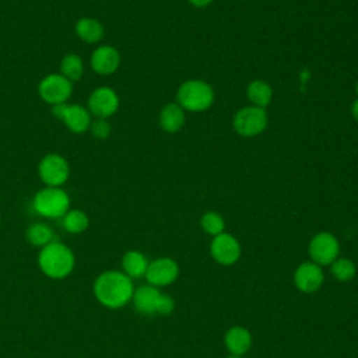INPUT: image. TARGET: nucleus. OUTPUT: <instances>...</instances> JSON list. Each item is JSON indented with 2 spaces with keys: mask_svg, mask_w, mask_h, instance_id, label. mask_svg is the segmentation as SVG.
Listing matches in <instances>:
<instances>
[{
  "mask_svg": "<svg viewBox=\"0 0 358 358\" xmlns=\"http://www.w3.org/2000/svg\"><path fill=\"white\" fill-rule=\"evenodd\" d=\"M161 292L154 285H143L133 292L134 308L143 315H158Z\"/></svg>",
  "mask_w": 358,
  "mask_h": 358,
  "instance_id": "nucleus-15",
  "label": "nucleus"
},
{
  "mask_svg": "<svg viewBox=\"0 0 358 358\" xmlns=\"http://www.w3.org/2000/svg\"><path fill=\"white\" fill-rule=\"evenodd\" d=\"M175 308L173 299L168 295H161V301H159V306H158V315H169Z\"/></svg>",
  "mask_w": 358,
  "mask_h": 358,
  "instance_id": "nucleus-27",
  "label": "nucleus"
},
{
  "mask_svg": "<svg viewBox=\"0 0 358 358\" xmlns=\"http://www.w3.org/2000/svg\"><path fill=\"white\" fill-rule=\"evenodd\" d=\"M267 112L259 106H243L232 119L234 130L242 137H255L267 127Z\"/></svg>",
  "mask_w": 358,
  "mask_h": 358,
  "instance_id": "nucleus-5",
  "label": "nucleus"
},
{
  "mask_svg": "<svg viewBox=\"0 0 358 358\" xmlns=\"http://www.w3.org/2000/svg\"><path fill=\"white\" fill-rule=\"evenodd\" d=\"M338 241L330 232L316 234L309 243V255L317 266L331 264L338 256Z\"/></svg>",
  "mask_w": 358,
  "mask_h": 358,
  "instance_id": "nucleus-9",
  "label": "nucleus"
},
{
  "mask_svg": "<svg viewBox=\"0 0 358 358\" xmlns=\"http://www.w3.org/2000/svg\"><path fill=\"white\" fill-rule=\"evenodd\" d=\"M246 95L253 106H259L264 109L273 99V90L266 81L255 80L249 83L246 88Z\"/></svg>",
  "mask_w": 358,
  "mask_h": 358,
  "instance_id": "nucleus-20",
  "label": "nucleus"
},
{
  "mask_svg": "<svg viewBox=\"0 0 358 358\" xmlns=\"http://www.w3.org/2000/svg\"><path fill=\"white\" fill-rule=\"evenodd\" d=\"M32 207L45 218H62L70 210V197L62 187L45 186L34 196Z\"/></svg>",
  "mask_w": 358,
  "mask_h": 358,
  "instance_id": "nucleus-4",
  "label": "nucleus"
},
{
  "mask_svg": "<svg viewBox=\"0 0 358 358\" xmlns=\"http://www.w3.org/2000/svg\"><path fill=\"white\" fill-rule=\"evenodd\" d=\"M252 344L250 333L241 326L231 327L225 334V347L232 355H242L245 354Z\"/></svg>",
  "mask_w": 358,
  "mask_h": 358,
  "instance_id": "nucleus-17",
  "label": "nucleus"
},
{
  "mask_svg": "<svg viewBox=\"0 0 358 358\" xmlns=\"http://www.w3.org/2000/svg\"><path fill=\"white\" fill-rule=\"evenodd\" d=\"M27 241L32 246L43 248L53 241V231L49 225H46L43 222L31 224L27 229Z\"/></svg>",
  "mask_w": 358,
  "mask_h": 358,
  "instance_id": "nucleus-22",
  "label": "nucleus"
},
{
  "mask_svg": "<svg viewBox=\"0 0 358 358\" xmlns=\"http://www.w3.org/2000/svg\"><path fill=\"white\" fill-rule=\"evenodd\" d=\"M210 252L215 262L224 266H229L239 259L241 245L235 236L222 232L214 236L210 246Z\"/></svg>",
  "mask_w": 358,
  "mask_h": 358,
  "instance_id": "nucleus-11",
  "label": "nucleus"
},
{
  "mask_svg": "<svg viewBox=\"0 0 358 358\" xmlns=\"http://www.w3.org/2000/svg\"><path fill=\"white\" fill-rule=\"evenodd\" d=\"M192 6H194V7H199V8H203V7H207V6H210L214 0H187Z\"/></svg>",
  "mask_w": 358,
  "mask_h": 358,
  "instance_id": "nucleus-28",
  "label": "nucleus"
},
{
  "mask_svg": "<svg viewBox=\"0 0 358 358\" xmlns=\"http://www.w3.org/2000/svg\"><path fill=\"white\" fill-rule=\"evenodd\" d=\"M62 218L63 228L70 234H81L90 225L88 215L81 210H69Z\"/></svg>",
  "mask_w": 358,
  "mask_h": 358,
  "instance_id": "nucleus-23",
  "label": "nucleus"
},
{
  "mask_svg": "<svg viewBox=\"0 0 358 358\" xmlns=\"http://www.w3.org/2000/svg\"><path fill=\"white\" fill-rule=\"evenodd\" d=\"M87 108L91 116L106 119L117 110L119 96L115 90L109 87H99L91 92Z\"/></svg>",
  "mask_w": 358,
  "mask_h": 358,
  "instance_id": "nucleus-10",
  "label": "nucleus"
},
{
  "mask_svg": "<svg viewBox=\"0 0 358 358\" xmlns=\"http://www.w3.org/2000/svg\"><path fill=\"white\" fill-rule=\"evenodd\" d=\"M185 117V109L178 102H171L159 112V126L168 133H176L183 127Z\"/></svg>",
  "mask_w": 358,
  "mask_h": 358,
  "instance_id": "nucleus-16",
  "label": "nucleus"
},
{
  "mask_svg": "<svg viewBox=\"0 0 358 358\" xmlns=\"http://www.w3.org/2000/svg\"><path fill=\"white\" fill-rule=\"evenodd\" d=\"M133 282L123 271L109 270L99 274L94 282V294L98 302L110 309L124 306L133 298Z\"/></svg>",
  "mask_w": 358,
  "mask_h": 358,
  "instance_id": "nucleus-1",
  "label": "nucleus"
},
{
  "mask_svg": "<svg viewBox=\"0 0 358 358\" xmlns=\"http://www.w3.org/2000/svg\"><path fill=\"white\" fill-rule=\"evenodd\" d=\"M148 267V262L145 256L138 250H129L122 257V268L123 273L130 278H138L145 275Z\"/></svg>",
  "mask_w": 358,
  "mask_h": 358,
  "instance_id": "nucleus-19",
  "label": "nucleus"
},
{
  "mask_svg": "<svg viewBox=\"0 0 358 358\" xmlns=\"http://www.w3.org/2000/svg\"><path fill=\"white\" fill-rule=\"evenodd\" d=\"M351 113H352L354 119L358 120V99L354 101V103H352V106H351Z\"/></svg>",
  "mask_w": 358,
  "mask_h": 358,
  "instance_id": "nucleus-29",
  "label": "nucleus"
},
{
  "mask_svg": "<svg viewBox=\"0 0 358 358\" xmlns=\"http://www.w3.org/2000/svg\"><path fill=\"white\" fill-rule=\"evenodd\" d=\"M228 358H241V357L239 355H229Z\"/></svg>",
  "mask_w": 358,
  "mask_h": 358,
  "instance_id": "nucleus-30",
  "label": "nucleus"
},
{
  "mask_svg": "<svg viewBox=\"0 0 358 358\" xmlns=\"http://www.w3.org/2000/svg\"><path fill=\"white\" fill-rule=\"evenodd\" d=\"M38 173L41 180L46 186L53 187H62L69 179L70 175V166L64 157L50 152L46 154L38 165Z\"/></svg>",
  "mask_w": 358,
  "mask_h": 358,
  "instance_id": "nucleus-7",
  "label": "nucleus"
},
{
  "mask_svg": "<svg viewBox=\"0 0 358 358\" xmlns=\"http://www.w3.org/2000/svg\"><path fill=\"white\" fill-rule=\"evenodd\" d=\"M179 268L176 262H173L169 257H159L148 263L145 278L150 282V285L154 287H164L173 282L178 277Z\"/></svg>",
  "mask_w": 358,
  "mask_h": 358,
  "instance_id": "nucleus-12",
  "label": "nucleus"
},
{
  "mask_svg": "<svg viewBox=\"0 0 358 358\" xmlns=\"http://www.w3.org/2000/svg\"><path fill=\"white\" fill-rule=\"evenodd\" d=\"M120 66V55L116 48L110 45L98 46L91 55V67L96 74H113Z\"/></svg>",
  "mask_w": 358,
  "mask_h": 358,
  "instance_id": "nucleus-13",
  "label": "nucleus"
},
{
  "mask_svg": "<svg viewBox=\"0 0 358 358\" xmlns=\"http://www.w3.org/2000/svg\"><path fill=\"white\" fill-rule=\"evenodd\" d=\"M355 91H357V95H358V83H357V85H355Z\"/></svg>",
  "mask_w": 358,
  "mask_h": 358,
  "instance_id": "nucleus-31",
  "label": "nucleus"
},
{
  "mask_svg": "<svg viewBox=\"0 0 358 358\" xmlns=\"http://www.w3.org/2000/svg\"><path fill=\"white\" fill-rule=\"evenodd\" d=\"M294 282L302 292H315L323 282V273L316 263L306 262L296 268Z\"/></svg>",
  "mask_w": 358,
  "mask_h": 358,
  "instance_id": "nucleus-14",
  "label": "nucleus"
},
{
  "mask_svg": "<svg viewBox=\"0 0 358 358\" xmlns=\"http://www.w3.org/2000/svg\"><path fill=\"white\" fill-rule=\"evenodd\" d=\"M76 34L85 43H98L103 38V25L91 17H83L76 22Z\"/></svg>",
  "mask_w": 358,
  "mask_h": 358,
  "instance_id": "nucleus-18",
  "label": "nucleus"
},
{
  "mask_svg": "<svg viewBox=\"0 0 358 358\" xmlns=\"http://www.w3.org/2000/svg\"><path fill=\"white\" fill-rule=\"evenodd\" d=\"M200 225L203 228V231L208 235H213V236H217L220 234L224 232V228H225V222H224V218L215 213V211H208V213H204L201 215V220H200Z\"/></svg>",
  "mask_w": 358,
  "mask_h": 358,
  "instance_id": "nucleus-24",
  "label": "nucleus"
},
{
  "mask_svg": "<svg viewBox=\"0 0 358 358\" xmlns=\"http://www.w3.org/2000/svg\"><path fill=\"white\" fill-rule=\"evenodd\" d=\"M60 74L64 76L71 83L80 80L84 74L83 59L76 53L66 55L60 62Z\"/></svg>",
  "mask_w": 358,
  "mask_h": 358,
  "instance_id": "nucleus-21",
  "label": "nucleus"
},
{
  "mask_svg": "<svg viewBox=\"0 0 358 358\" xmlns=\"http://www.w3.org/2000/svg\"><path fill=\"white\" fill-rule=\"evenodd\" d=\"M90 130L92 136L96 137L98 140H106L110 136V124L106 119H102V117H96L95 120H92Z\"/></svg>",
  "mask_w": 358,
  "mask_h": 358,
  "instance_id": "nucleus-26",
  "label": "nucleus"
},
{
  "mask_svg": "<svg viewBox=\"0 0 358 358\" xmlns=\"http://www.w3.org/2000/svg\"><path fill=\"white\" fill-rule=\"evenodd\" d=\"M38 264L45 275L55 280L64 278L74 268V255L64 243L52 241L41 248Z\"/></svg>",
  "mask_w": 358,
  "mask_h": 358,
  "instance_id": "nucleus-2",
  "label": "nucleus"
},
{
  "mask_svg": "<svg viewBox=\"0 0 358 358\" xmlns=\"http://www.w3.org/2000/svg\"><path fill=\"white\" fill-rule=\"evenodd\" d=\"M331 274L338 280V281H348L355 275V264L343 257H337L331 263Z\"/></svg>",
  "mask_w": 358,
  "mask_h": 358,
  "instance_id": "nucleus-25",
  "label": "nucleus"
},
{
  "mask_svg": "<svg viewBox=\"0 0 358 358\" xmlns=\"http://www.w3.org/2000/svg\"><path fill=\"white\" fill-rule=\"evenodd\" d=\"M52 113L55 117L60 119L70 131L81 134L90 130L91 113L88 108L77 103H60L52 106Z\"/></svg>",
  "mask_w": 358,
  "mask_h": 358,
  "instance_id": "nucleus-8",
  "label": "nucleus"
},
{
  "mask_svg": "<svg viewBox=\"0 0 358 358\" xmlns=\"http://www.w3.org/2000/svg\"><path fill=\"white\" fill-rule=\"evenodd\" d=\"M38 92L41 99L52 106L66 103L71 96L73 83L60 73H52L39 81Z\"/></svg>",
  "mask_w": 358,
  "mask_h": 358,
  "instance_id": "nucleus-6",
  "label": "nucleus"
},
{
  "mask_svg": "<svg viewBox=\"0 0 358 358\" xmlns=\"http://www.w3.org/2000/svg\"><path fill=\"white\" fill-rule=\"evenodd\" d=\"M178 103L189 112L207 110L214 102V90L203 80H187L176 92Z\"/></svg>",
  "mask_w": 358,
  "mask_h": 358,
  "instance_id": "nucleus-3",
  "label": "nucleus"
}]
</instances>
